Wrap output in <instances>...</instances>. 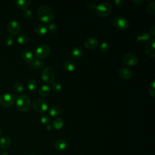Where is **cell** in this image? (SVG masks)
<instances>
[{
    "label": "cell",
    "mask_w": 155,
    "mask_h": 155,
    "mask_svg": "<svg viewBox=\"0 0 155 155\" xmlns=\"http://www.w3.org/2000/svg\"><path fill=\"white\" fill-rule=\"evenodd\" d=\"M37 16L41 21L48 23L53 19V12L49 6L42 5L37 10Z\"/></svg>",
    "instance_id": "obj_1"
},
{
    "label": "cell",
    "mask_w": 155,
    "mask_h": 155,
    "mask_svg": "<svg viewBox=\"0 0 155 155\" xmlns=\"http://www.w3.org/2000/svg\"><path fill=\"white\" fill-rule=\"evenodd\" d=\"M17 108L21 111H27L31 107V102L30 99L25 94H21L17 97L16 100Z\"/></svg>",
    "instance_id": "obj_2"
},
{
    "label": "cell",
    "mask_w": 155,
    "mask_h": 155,
    "mask_svg": "<svg viewBox=\"0 0 155 155\" xmlns=\"http://www.w3.org/2000/svg\"><path fill=\"white\" fill-rule=\"evenodd\" d=\"M96 12L101 17H107L111 12V5L108 2H102L96 5Z\"/></svg>",
    "instance_id": "obj_3"
},
{
    "label": "cell",
    "mask_w": 155,
    "mask_h": 155,
    "mask_svg": "<svg viewBox=\"0 0 155 155\" xmlns=\"http://www.w3.org/2000/svg\"><path fill=\"white\" fill-rule=\"evenodd\" d=\"M41 79L47 85L52 84L54 79V72L53 69L50 67L44 68L41 73Z\"/></svg>",
    "instance_id": "obj_4"
},
{
    "label": "cell",
    "mask_w": 155,
    "mask_h": 155,
    "mask_svg": "<svg viewBox=\"0 0 155 155\" xmlns=\"http://www.w3.org/2000/svg\"><path fill=\"white\" fill-rule=\"evenodd\" d=\"M50 47L47 44H42L37 47L35 50V56L39 59L47 58L50 53Z\"/></svg>",
    "instance_id": "obj_5"
},
{
    "label": "cell",
    "mask_w": 155,
    "mask_h": 155,
    "mask_svg": "<svg viewBox=\"0 0 155 155\" xmlns=\"http://www.w3.org/2000/svg\"><path fill=\"white\" fill-rule=\"evenodd\" d=\"M32 107L35 111L39 113H42L48 109L47 102L41 98L35 99L32 102Z\"/></svg>",
    "instance_id": "obj_6"
},
{
    "label": "cell",
    "mask_w": 155,
    "mask_h": 155,
    "mask_svg": "<svg viewBox=\"0 0 155 155\" xmlns=\"http://www.w3.org/2000/svg\"><path fill=\"white\" fill-rule=\"evenodd\" d=\"M15 95L6 93L0 96V104L4 107H10L14 103Z\"/></svg>",
    "instance_id": "obj_7"
},
{
    "label": "cell",
    "mask_w": 155,
    "mask_h": 155,
    "mask_svg": "<svg viewBox=\"0 0 155 155\" xmlns=\"http://www.w3.org/2000/svg\"><path fill=\"white\" fill-rule=\"evenodd\" d=\"M113 24L119 30H125L129 26L128 20L123 16H118L113 21Z\"/></svg>",
    "instance_id": "obj_8"
},
{
    "label": "cell",
    "mask_w": 155,
    "mask_h": 155,
    "mask_svg": "<svg viewBox=\"0 0 155 155\" xmlns=\"http://www.w3.org/2000/svg\"><path fill=\"white\" fill-rule=\"evenodd\" d=\"M123 62L128 66H135L138 64V58L133 53H127L123 58Z\"/></svg>",
    "instance_id": "obj_9"
},
{
    "label": "cell",
    "mask_w": 155,
    "mask_h": 155,
    "mask_svg": "<svg viewBox=\"0 0 155 155\" xmlns=\"http://www.w3.org/2000/svg\"><path fill=\"white\" fill-rule=\"evenodd\" d=\"M7 30L8 31V32L13 35H16L18 34L21 30V25L20 24L15 21V20H13V21H10L7 25Z\"/></svg>",
    "instance_id": "obj_10"
},
{
    "label": "cell",
    "mask_w": 155,
    "mask_h": 155,
    "mask_svg": "<svg viewBox=\"0 0 155 155\" xmlns=\"http://www.w3.org/2000/svg\"><path fill=\"white\" fill-rule=\"evenodd\" d=\"M154 44L155 39L154 38H152L147 42L145 46V52L151 58H154L155 56Z\"/></svg>",
    "instance_id": "obj_11"
},
{
    "label": "cell",
    "mask_w": 155,
    "mask_h": 155,
    "mask_svg": "<svg viewBox=\"0 0 155 155\" xmlns=\"http://www.w3.org/2000/svg\"><path fill=\"white\" fill-rule=\"evenodd\" d=\"M84 44L87 48L89 50H93L97 46L98 41L94 37H90L85 40Z\"/></svg>",
    "instance_id": "obj_12"
},
{
    "label": "cell",
    "mask_w": 155,
    "mask_h": 155,
    "mask_svg": "<svg viewBox=\"0 0 155 155\" xmlns=\"http://www.w3.org/2000/svg\"><path fill=\"white\" fill-rule=\"evenodd\" d=\"M119 76L124 79H129L132 76V71L127 67H122L119 71Z\"/></svg>",
    "instance_id": "obj_13"
},
{
    "label": "cell",
    "mask_w": 155,
    "mask_h": 155,
    "mask_svg": "<svg viewBox=\"0 0 155 155\" xmlns=\"http://www.w3.org/2000/svg\"><path fill=\"white\" fill-rule=\"evenodd\" d=\"M28 64L33 69H41L44 66V63L41 59L35 58L28 62Z\"/></svg>",
    "instance_id": "obj_14"
},
{
    "label": "cell",
    "mask_w": 155,
    "mask_h": 155,
    "mask_svg": "<svg viewBox=\"0 0 155 155\" xmlns=\"http://www.w3.org/2000/svg\"><path fill=\"white\" fill-rule=\"evenodd\" d=\"M48 114L51 117H58L59 116L62 112L61 108L57 105H53L51 106L48 109Z\"/></svg>",
    "instance_id": "obj_15"
},
{
    "label": "cell",
    "mask_w": 155,
    "mask_h": 155,
    "mask_svg": "<svg viewBox=\"0 0 155 155\" xmlns=\"http://www.w3.org/2000/svg\"><path fill=\"white\" fill-rule=\"evenodd\" d=\"M51 93V88L48 85L45 84L40 87L38 90L39 94L42 97H47Z\"/></svg>",
    "instance_id": "obj_16"
},
{
    "label": "cell",
    "mask_w": 155,
    "mask_h": 155,
    "mask_svg": "<svg viewBox=\"0 0 155 155\" xmlns=\"http://www.w3.org/2000/svg\"><path fill=\"white\" fill-rule=\"evenodd\" d=\"M21 58L23 60H24L25 61L27 62L28 63L29 62H30L33 58H34V56L33 53L29 50H24L22 51L21 54Z\"/></svg>",
    "instance_id": "obj_17"
},
{
    "label": "cell",
    "mask_w": 155,
    "mask_h": 155,
    "mask_svg": "<svg viewBox=\"0 0 155 155\" xmlns=\"http://www.w3.org/2000/svg\"><path fill=\"white\" fill-rule=\"evenodd\" d=\"M11 144V139L7 136H3L0 139V148L5 150L7 149Z\"/></svg>",
    "instance_id": "obj_18"
},
{
    "label": "cell",
    "mask_w": 155,
    "mask_h": 155,
    "mask_svg": "<svg viewBox=\"0 0 155 155\" xmlns=\"http://www.w3.org/2000/svg\"><path fill=\"white\" fill-rule=\"evenodd\" d=\"M35 32L38 35H45L48 32L47 25L45 24H39L35 28Z\"/></svg>",
    "instance_id": "obj_19"
},
{
    "label": "cell",
    "mask_w": 155,
    "mask_h": 155,
    "mask_svg": "<svg viewBox=\"0 0 155 155\" xmlns=\"http://www.w3.org/2000/svg\"><path fill=\"white\" fill-rule=\"evenodd\" d=\"M64 69L68 72H73L76 69V64L75 63L71 60H67L64 62Z\"/></svg>",
    "instance_id": "obj_20"
},
{
    "label": "cell",
    "mask_w": 155,
    "mask_h": 155,
    "mask_svg": "<svg viewBox=\"0 0 155 155\" xmlns=\"http://www.w3.org/2000/svg\"><path fill=\"white\" fill-rule=\"evenodd\" d=\"M67 146V142L63 139H59L57 140L54 143L55 148L58 151L64 150Z\"/></svg>",
    "instance_id": "obj_21"
},
{
    "label": "cell",
    "mask_w": 155,
    "mask_h": 155,
    "mask_svg": "<svg viewBox=\"0 0 155 155\" xmlns=\"http://www.w3.org/2000/svg\"><path fill=\"white\" fill-rule=\"evenodd\" d=\"M151 38V36L148 32H143L141 35H138L136 38V41L137 42H148Z\"/></svg>",
    "instance_id": "obj_22"
},
{
    "label": "cell",
    "mask_w": 155,
    "mask_h": 155,
    "mask_svg": "<svg viewBox=\"0 0 155 155\" xmlns=\"http://www.w3.org/2000/svg\"><path fill=\"white\" fill-rule=\"evenodd\" d=\"M15 4L18 8L22 10H25L30 6V1L28 0H16L15 1Z\"/></svg>",
    "instance_id": "obj_23"
},
{
    "label": "cell",
    "mask_w": 155,
    "mask_h": 155,
    "mask_svg": "<svg viewBox=\"0 0 155 155\" xmlns=\"http://www.w3.org/2000/svg\"><path fill=\"white\" fill-rule=\"evenodd\" d=\"M82 50L79 47H74L71 51V56L74 59H79L82 56Z\"/></svg>",
    "instance_id": "obj_24"
},
{
    "label": "cell",
    "mask_w": 155,
    "mask_h": 155,
    "mask_svg": "<svg viewBox=\"0 0 155 155\" xmlns=\"http://www.w3.org/2000/svg\"><path fill=\"white\" fill-rule=\"evenodd\" d=\"M28 36L24 33L19 34L17 37V42L19 44H25L28 42Z\"/></svg>",
    "instance_id": "obj_25"
},
{
    "label": "cell",
    "mask_w": 155,
    "mask_h": 155,
    "mask_svg": "<svg viewBox=\"0 0 155 155\" xmlns=\"http://www.w3.org/2000/svg\"><path fill=\"white\" fill-rule=\"evenodd\" d=\"M52 125H53V128H55L56 130H60L62 128V127L64 125V121L61 118H56L53 121Z\"/></svg>",
    "instance_id": "obj_26"
},
{
    "label": "cell",
    "mask_w": 155,
    "mask_h": 155,
    "mask_svg": "<svg viewBox=\"0 0 155 155\" xmlns=\"http://www.w3.org/2000/svg\"><path fill=\"white\" fill-rule=\"evenodd\" d=\"M147 12L152 15H155V1H153L147 6Z\"/></svg>",
    "instance_id": "obj_27"
},
{
    "label": "cell",
    "mask_w": 155,
    "mask_h": 155,
    "mask_svg": "<svg viewBox=\"0 0 155 155\" xmlns=\"http://www.w3.org/2000/svg\"><path fill=\"white\" fill-rule=\"evenodd\" d=\"M27 87L30 91H34L37 88V82L35 79H30L27 82Z\"/></svg>",
    "instance_id": "obj_28"
},
{
    "label": "cell",
    "mask_w": 155,
    "mask_h": 155,
    "mask_svg": "<svg viewBox=\"0 0 155 155\" xmlns=\"http://www.w3.org/2000/svg\"><path fill=\"white\" fill-rule=\"evenodd\" d=\"M24 85L20 82H16L13 84V89L18 93H22L24 91Z\"/></svg>",
    "instance_id": "obj_29"
},
{
    "label": "cell",
    "mask_w": 155,
    "mask_h": 155,
    "mask_svg": "<svg viewBox=\"0 0 155 155\" xmlns=\"http://www.w3.org/2000/svg\"><path fill=\"white\" fill-rule=\"evenodd\" d=\"M51 89L54 93H59L62 90V85L58 82H53L51 84Z\"/></svg>",
    "instance_id": "obj_30"
},
{
    "label": "cell",
    "mask_w": 155,
    "mask_h": 155,
    "mask_svg": "<svg viewBox=\"0 0 155 155\" xmlns=\"http://www.w3.org/2000/svg\"><path fill=\"white\" fill-rule=\"evenodd\" d=\"M148 92L150 95L152 97H155V81H153L150 85H149V88H148Z\"/></svg>",
    "instance_id": "obj_31"
},
{
    "label": "cell",
    "mask_w": 155,
    "mask_h": 155,
    "mask_svg": "<svg viewBox=\"0 0 155 155\" xmlns=\"http://www.w3.org/2000/svg\"><path fill=\"white\" fill-rule=\"evenodd\" d=\"M47 28H48V31H49L50 33H54L58 30V27L55 23L52 22V23H50L47 25Z\"/></svg>",
    "instance_id": "obj_32"
},
{
    "label": "cell",
    "mask_w": 155,
    "mask_h": 155,
    "mask_svg": "<svg viewBox=\"0 0 155 155\" xmlns=\"http://www.w3.org/2000/svg\"><path fill=\"white\" fill-rule=\"evenodd\" d=\"M41 122L43 125H47L49 124V123L50 122V118L49 117V116L45 114H42L41 116Z\"/></svg>",
    "instance_id": "obj_33"
},
{
    "label": "cell",
    "mask_w": 155,
    "mask_h": 155,
    "mask_svg": "<svg viewBox=\"0 0 155 155\" xmlns=\"http://www.w3.org/2000/svg\"><path fill=\"white\" fill-rule=\"evenodd\" d=\"M22 15H23V17L27 19V20H28L30 19L31 17H32V15H33V13L30 10V9H25V10H24V12L22 13Z\"/></svg>",
    "instance_id": "obj_34"
},
{
    "label": "cell",
    "mask_w": 155,
    "mask_h": 155,
    "mask_svg": "<svg viewBox=\"0 0 155 155\" xmlns=\"http://www.w3.org/2000/svg\"><path fill=\"white\" fill-rule=\"evenodd\" d=\"M99 48L102 51H108L110 49V45L107 42H102L99 45Z\"/></svg>",
    "instance_id": "obj_35"
},
{
    "label": "cell",
    "mask_w": 155,
    "mask_h": 155,
    "mask_svg": "<svg viewBox=\"0 0 155 155\" xmlns=\"http://www.w3.org/2000/svg\"><path fill=\"white\" fill-rule=\"evenodd\" d=\"M13 41H14V39H13V38L12 35L6 36L5 38V39H4L5 44L8 46L12 45L13 44Z\"/></svg>",
    "instance_id": "obj_36"
},
{
    "label": "cell",
    "mask_w": 155,
    "mask_h": 155,
    "mask_svg": "<svg viewBox=\"0 0 155 155\" xmlns=\"http://www.w3.org/2000/svg\"><path fill=\"white\" fill-rule=\"evenodd\" d=\"M87 7L90 10H94L96 9V5L94 2H89L87 4Z\"/></svg>",
    "instance_id": "obj_37"
},
{
    "label": "cell",
    "mask_w": 155,
    "mask_h": 155,
    "mask_svg": "<svg viewBox=\"0 0 155 155\" xmlns=\"http://www.w3.org/2000/svg\"><path fill=\"white\" fill-rule=\"evenodd\" d=\"M114 4L118 7H122L124 5V0H116V1H114Z\"/></svg>",
    "instance_id": "obj_38"
},
{
    "label": "cell",
    "mask_w": 155,
    "mask_h": 155,
    "mask_svg": "<svg viewBox=\"0 0 155 155\" xmlns=\"http://www.w3.org/2000/svg\"><path fill=\"white\" fill-rule=\"evenodd\" d=\"M150 35H152L153 36H155V25H152L150 28Z\"/></svg>",
    "instance_id": "obj_39"
},
{
    "label": "cell",
    "mask_w": 155,
    "mask_h": 155,
    "mask_svg": "<svg viewBox=\"0 0 155 155\" xmlns=\"http://www.w3.org/2000/svg\"><path fill=\"white\" fill-rule=\"evenodd\" d=\"M132 2L135 4V5H142L143 2V0H133Z\"/></svg>",
    "instance_id": "obj_40"
},
{
    "label": "cell",
    "mask_w": 155,
    "mask_h": 155,
    "mask_svg": "<svg viewBox=\"0 0 155 155\" xmlns=\"http://www.w3.org/2000/svg\"><path fill=\"white\" fill-rule=\"evenodd\" d=\"M46 129L47 131H51L53 129V127L52 125H50V124H48L47 125L46 127Z\"/></svg>",
    "instance_id": "obj_41"
},
{
    "label": "cell",
    "mask_w": 155,
    "mask_h": 155,
    "mask_svg": "<svg viewBox=\"0 0 155 155\" xmlns=\"http://www.w3.org/2000/svg\"><path fill=\"white\" fill-rule=\"evenodd\" d=\"M0 155H8V153L5 150H2L0 152Z\"/></svg>",
    "instance_id": "obj_42"
},
{
    "label": "cell",
    "mask_w": 155,
    "mask_h": 155,
    "mask_svg": "<svg viewBox=\"0 0 155 155\" xmlns=\"http://www.w3.org/2000/svg\"><path fill=\"white\" fill-rule=\"evenodd\" d=\"M1 134H2V130H1V128H0V137H1Z\"/></svg>",
    "instance_id": "obj_43"
},
{
    "label": "cell",
    "mask_w": 155,
    "mask_h": 155,
    "mask_svg": "<svg viewBox=\"0 0 155 155\" xmlns=\"http://www.w3.org/2000/svg\"><path fill=\"white\" fill-rule=\"evenodd\" d=\"M28 155H35V154H28Z\"/></svg>",
    "instance_id": "obj_44"
}]
</instances>
